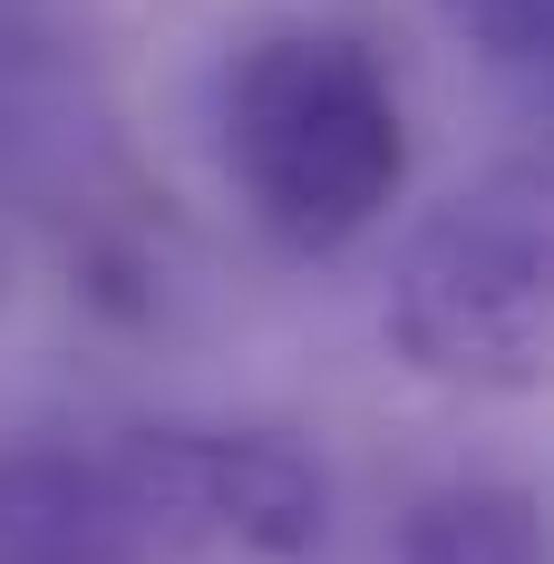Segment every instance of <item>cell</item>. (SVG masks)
I'll list each match as a JSON object with an SVG mask.
<instances>
[{
  "mask_svg": "<svg viewBox=\"0 0 554 564\" xmlns=\"http://www.w3.org/2000/svg\"><path fill=\"white\" fill-rule=\"evenodd\" d=\"M224 175L292 253H340L409 185V117L389 68L340 30H273L224 68Z\"/></svg>",
  "mask_w": 554,
  "mask_h": 564,
  "instance_id": "cell-1",
  "label": "cell"
},
{
  "mask_svg": "<svg viewBox=\"0 0 554 564\" xmlns=\"http://www.w3.org/2000/svg\"><path fill=\"white\" fill-rule=\"evenodd\" d=\"M380 332L438 390H554V156L497 166L419 215L389 263Z\"/></svg>",
  "mask_w": 554,
  "mask_h": 564,
  "instance_id": "cell-2",
  "label": "cell"
},
{
  "mask_svg": "<svg viewBox=\"0 0 554 564\" xmlns=\"http://www.w3.org/2000/svg\"><path fill=\"white\" fill-rule=\"evenodd\" d=\"M156 564H312L332 535V477L282 429L146 419L108 448Z\"/></svg>",
  "mask_w": 554,
  "mask_h": 564,
  "instance_id": "cell-3",
  "label": "cell"
},
{
  "mask_svg": "<svg viewBox=\"0 0 554 564\" xmlns=\"http://www.w3.org/2000/svg\"><path fill=\"white\" fill-rule=\"evenodd\" d=\"M0 564H156L108 448H10L0 457Z\"/></svg>",
  "mask_w": 554,
  "mask_h": 564,
  "instance_id": "cell-4",
  "label": "cell"
},
{
  "mask_svg": "<svg viewBox=\"0 0 554 564\" xmlns=\"http://www.w3.org/2000/svg\"><path fill=\"white\" fill-rule=\"evenodd\" d=\"M399 564H554V507L515 477H447L399 516Z\"/></svg>",
  "mask_w": 554,
  "mask_h": 564,
  "instance_id": "cell-5",
  "label": "cell"
},
{
  "mask_svg": "<svg viewBox=\"0 0 554 564\" xmlns=\"http://www.w3.org/2000/svg\"><path fill=\"white\" fill-rule=\"evenodd\" d=\"M438 20L497 68H545L554 78V0H438Z\"/></svg>",
  "mask_w": 554,
  "mask_h": 564,
  "instance_id": "cell-6",
  "label": "cell"
}]
</instances>
